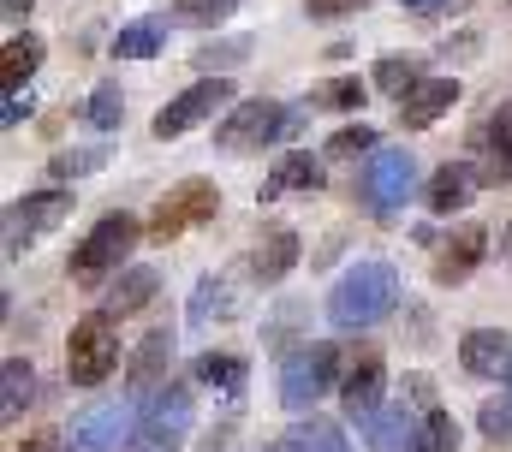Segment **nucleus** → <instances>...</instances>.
<instances>
[{
  "instance_id": "72a5a7b5",
  "label": "nucleus",
  "mask_w": 512,
  "mask_h": 452,
  "mask_svg": "<svg viewBox=\"0 0 512 452\" xmlns=\"http://www.w3.org/2000/svg\"><path fill=\"white\" fill-rule=\"evenodd\" d=\"M108 155L102 149H66V155H54V167L48 173H60V179H78V173H90V167H102Z\"/></svg>"
},
{
  "instance_id": "1a4fd4ad",
  "label": "nucleus",
  "mask_w": 512,
  "mask_h": 452,
  "mask_svg": "<svg viewBox=\"0 0 512 452\" xmlns=\"http://www.w3.org/2000/svg\"><path fill=\"white\" fill-rule=\"evenodd\" d=\"M227 102H233V78H221V72H215V78H197L185 96H173L167 108L155 113V137L173 143V137H185L191 125H209L215 108H227Z\"/></svg>"
},
{
  "instance_id": "423d86ee",
  "label": "nucleus",
  "mask_w": 512,
  "mask_h": 452,
  "mask_svg": "<svg viewBox=\"0 0 512 452\" xmlns=\"http://www.w3.org/2000/svg\"><path fill=\"white\" fill-rule=\"evenodd\" d=\"M411 185H417V161H411L399 143L376 149V155L364 161V173H358V197H364V209H376V215H399V209L411 203Z\"/></svg>"
},
{
  "instance_id": "f704fd0d",
  "label": "nucleus",
  "mask_w": 512,
  "mask_h": 452,
  "mask_svg": "<svg viewBox=\"0 0 512 452\" xmlns=\"http://www.w3.org/2000/svg\"><path fill=\"white\" fill-rule=\"evenodd\" d=\"M364 96H370V90H364L358 78H340V84H328L316 102H322V108H364Z\"/></svg>"
},
{
  "instance_id": "ddd939ff",
  "label": "nucleus",
  "mask_w": 512,
  "mask_h": 452,
  "mask_svg": "<svg viewBox=\"0 0 512 452\" xmlns=\"http://www.w3.org/2000/svg\"><path fill=\"white\" fill-rule=\"evenodd\" d=\"M376 452H423V411H411L405 399H393L376 411V423L364 429Z\"/></svg>"
},
{
  "instance_id": "cd10ccee",
  "label": "nucleus",
  "mask_w": 512,
  "mask_h": 452,
  "mask_svg": "<svg viewBox=\"0 0 512 452\" xmlns=\"http://www.w3.org/2000/svg\"><path fill=\"white\" fill-rule=\"evenodd\" d=\"M30 393H36L30 363H24V357H6V363H0V417H24Z\"/></svg>"
},
{
  "instance_id": "473e14b6",
  "label": "nucleus",
  "mask_w": 512,
  "mask_h": 452,
  "mask_svg": "<svg viewBox=\"0 0 512 452\" xmlns=\"http://www.w3.org/2000/svg\"><path fill=\"white\" fill-rule=\"evenodd\" d=\"M477 423H483V435H489V441H512V393H507V399H489Z\"/></svg>"
},
{
  "instance_id": "7c9ffc66",
  "label": "nucleus",
  "mask_w": 512,
  "mask_h": 452,
  "mask_svg": "<svg viewBox=\"0 0 512 452\" xmlns=\"http://www.w3.org/2000/svg\"><path fill=\"white\" fill-rule=\"evenodd\" d=\"M364 149H370V155L382 149V143H376V125H346V131H334L322 155H328V161H346V155H364Z\"/></svg>"
},
{
  "instance_id": "a211bd4d",
  "label": "nucleus",
  "mask_w": 512,
  "mask_h": 452,
  "mask_svg": "<svg viewBox=\"0 0 512 452\" xmlns=\"http://www.w3.org/2000/svg\"><path fill=\"white\" fill-rule=\"evenodd\" d=\"M459 363L471 375H507L512 369V339L501 328H477V334L459 339Z\"/></svg>"
},
{
  "instance_id": "4c0bfd02",
  "label": "nucleus",
  "mask_w": 512,
  "mask_h": 452,
  "mask_svg": "<svg viewBox=\"0 0 512 452\" xmlns=\"http://www.w3.org/2000/svg\"><path fill=\"white\" fill-rule=\"evenodd\" d=\"M245 48H251V42H227V48H203V54H197V66H215V72H221V66H227V60H239Z\"/></svg>"
},
{
  "instance_id": "37998d69",
  "label": "nucleus",
  "mask_w": 512,
  "mask_h": 452,
  "mask_svg": "<svg viewBox=\"0 0 512 452\" xmlns=\"http://www.w3.org/2000/svg\"><path fill=\"white\" fill-rule=\"evenodd\" d=\"M405 6H429V0H405Z\"/></svg>"
},
{
  "instance_id": "393cba45",
  "label": "nucleus",
  "mask_w": 512,
  "mask_h": 452,
  "mask_svg": "<svg viewBox=\"0 0 512 452\" xmlns=\"http://www.w3.org/2000/svg\"><path fill=\"white\" fill-rule=\"evenodd\" d=\"M36 66H42V42H36V36H12V42L0 48V84H6V96H18Z\"/></svg>"
},
{
  "instance_id": "9d476101",
  "label": "nucleus",
  "mask_w": 512,
  "mask_h": 452,
  "mask_svg": "<svg viewBox=\"0 0 512 452\" xmlns=\"http://www.w3.org/2000/svg\"><path fill=\"white\" fill-rule=\"evenodd\" d=\"M382 357L376 351H358L352 363H346V375H340V399H346V417L358 423V429H370L376 423V411H382Z\"/></svg>"
},
{
  "instance_id": "c85d7f7f",
  "label": "nucleus",
  "mask_w": 512,
  "mask_h": 452,
  "mask_svg": "<svg viewBox=\"0 0 512 452\" xmlns=\"http://www.w3.org/2000/svg\"><path fill=\"white\" fill-rule=\"evenodd\" d=\"M84 119H90L96 131H114V125L126 119V96H120V84H114V78L90 90V102H84Z\"/></svg>"
},
{
  "instance_id": "c9c22d12",
  "label": "nucleus",
  "mask_w": 512,
  "mask_h": 452,
  "mask_svg": "<svg viewBox=\"0 0 512 452\" xmlns=\"http://www.w3.org/2000/svg\"><path fill=\"white\" fill-rule=\"evenodd\" d=\"M233 298H227V286H215V280H203L197 286V304H191V322H209L215 310H227Z\"/></svg>"
},
{
  "instance_id": "39448f33",
  "label": "nucleus",
  "mask_w": 512,
  "mask_h": 452,
  "mask_svg": "<svg viewBox=\"0 0 512 452\" xmlns=\"http://www.w3.org/2000/svg\"><path fill=\"white\" fill-rule=\"evenodd\" d=\"M340 381V351L334 345H298L280 363V405L286 411H316V399Z\"/></svg>"
},
{
  "instance_id": "f257e3e1",
  "label": "nucleus",
  "mask_w": 512,
  "mask_h": 452,
  "mask_svg": "<svg viewBox=\"0 0 512 452\" xmlns=\"http://www.w3.org/2000/svg\"><path fill=\"white\" fill-rule=\"evenodd\" d=\"M393 304H399V274L387 262H358L334 280L328 322L334 328H376L382 316H393Z\"/></svg>"
},
{
  "instance_id": "e433bc0d",
  "label": "nucleus",
  "mask_w": 512,
  "mask_h": 452,
  "mask_svg": "<svg viewBox=\"0 0 512 452\" xmlns=\"http://www.w3.org/2000/svg\"><path fill=\"white\" fill-rule=\"evenodd\" d=\"M364 6H376V0H304L310 18H352V12H364Z\"/></svg>"
},
{
  "instance_id": "a19ab883",
  "label": "nucleus",
  "mask_w": 512,
  "mask_h": 452,
  "mask_svg": "<svg viewBox=\"0 0 512 452\" xmlns=\"http://www.w3.org/2000/svg\"><path fill=\"white\" fill-rule=\"evenodd\" d=\"M30 12V0H6V18H24Z\"/></svg>"
},
{
  "instance_id": "f8f14e48",
  "label": "nucleus",
  "mask_w": 512,
  "mask_h": 452,
  "mask_svg": "<svg viewBox=\"0 0 512 452\" xmlns=\"http://www.w3.org/2000/svg\"><path fill=\"white\" fill-rule=\"evenodd\" d=\"M131 429H137V423H131L126 405H90V411L72 423V441H66V447L72 452H120L131 441Z\"/></svg>"
},
{
  "instance_id": "2eb2a0df",
  "label": "nucleus",
  "mask_w": 512,
  "mask_h": 452,
  "mask_svg": "<svg viewBox=\"0 0 512 452\" xmlns=\"http://www.w3.org/2000/svg\"><path fill=\"white\" fill-rule=\"evenodd\" d=\"M477 149H483V185H507L512 179V102H501L483 119Z\"/></svg>"
},
{
  "instance_id": "5701e85b",
  "label": "nucleus",
  "mask_w": 512,
  "mask_h": 452,
  "mask_svg": "<svg viewBox=\"0 0 512 452\" xmlns=\"http://www.w3.org/2000/svg\"><path fill=\"white\" fill-rule=\"evenodd\" d=\"M292 262H298V232H274V238L251 256V280L256 286H280V280L292 274Z\"/></svg>"
},
{
  "instance_id": "6ab92c4d",
  "label": "nucleus",
  "mask_w": 512,
  "mask_h": 452,
  "mask_svg": "<svg viewBox=\"0 0 512 452\" xmlns=\"http://www.w3.org/2000/svg\"><path fill=\"white\" fill-rule=\"evenodd\" d=\"M453 102H459V78H423V84L399 102V125H435Z\"/></svg>"
},
{
  "instance_id": "c03bdc74",
  "label": "nucleus",
  "mask_w": 512,
  "mask_h": 452,
  "mask_svg": "<svg viewBox=\"0 0 512 452\" xmlns=\"http://www.w3.org/2000/svg\"><path fill=\"white\" fill-rule=\"evenodd\" d=\"M507 393H512V369H507Z\"/></svg>"
},
{
  "instance_id": "a878e982",
  "label": "nucleus",
  "mask_w": 512,
  "mask_h": 452,
  "mask_svg": "<svg viewBox=\"0 0 512 452\" xmlns=\"http://www.w3.org/2000/svg\"><path fill=\"white\" fill-rule=\"evenodd\" d=\"M191 375L203 381V387H215V393H239L245 387V357H233V351H203L197 363H191Z\"/></svg>"
},
{
  "instance_id": "aec40b11",
  "label": "nucleus",
  "mask_w": 512,
  "mask_h": 452,
  "mask_svg": "<svg viewBox=\"0 0 512 452\" xmlns=\"http://www.w3.org/2000/svg\"><path fill=\"white\" fill-rule=\"evenodd\" d=\"M316 185H322V155L292 149V155H280L274 179L262 185V203H274V197H286V191H316Z\"/></svg>"
},
{
  "instance_id": "0eeeda50",
  "label": "nucleus",
  "mask_w": 512,
  "mask_h": 452,
  "mask_svg": "<svg viewBox=\"0 0 512 452\" xmlns=\"http://www.w3.org/2000/svg\"><path fill=\"white\" fill-rule=\"evenodd\" d=\"M215 209H221V191H215L209 179H179L173 191L155 197V209H149V238H179V232H191V226L215 221Z\"/></svg>"
},
{
  "instance_id": "b1692460",
  "label": "nucleus",
  "mask_w": 512,
  "mask_h": 452,
  "mask_svg": "<svg viewBox=\"0 0 512 452\" xmlns=\"http://www.w3.org/2000/svg\"><path fill=\"white\" fill-rule=\"evenodd\" d=\"M274 452H352V447H346L340 423H328V417H310V423H292V429L280 435V447H274Z\"/></svg>"
},
{
  "instance_id": "4468645a",
  "label": "nucleus",
  "mask_w": 512,
  "mask_h": 452,
  "mask_svg": "<svg viewBox=\"0 0 512 452\" xmlns=\"http://www.w3.org/2000/svg\"><path fill=\"white\" fill-rule=\"evenodd\" d=\"M167 363H173V328H155V334H143L137 339V351H131V393H137V399H155V393H161V387H167V381H161V375H167Z\"/></svg>"
},
{
  "instance_id": "f3484780",
  "label": "nucleus",
  "mask_w": 512,
  "mask_h": 452,
  "mask_svg": "<svg viewBox=\"0 0 512 452\" xmlns=\"http://www.w3.org/2000/svg\"><path fill=\"white\" fill-rule=\"evenodd\" d=\"M483 250H489V232H483V226H459V238H447V250L435 256V280H441V286L471 280V268L483 262Z\"/></svg>"
},
{
  "instance_id": "dca6fc26",
  "label": "nucleus",
  "mask_w": 512,
  "mask_h": 452,
  "mask_svg": "<svg viewBox=\"0 0 512 452\" xmlns=\"http://www.w3.org/2000/svg\"><path fill=\"white\" fill-rule=\"evenodd\" d=\"M477 185H483V173H477L471 161H447V167L429 179V209H435V215H459V209L477 197Z\"/></svg>"
},
{
  "instance_id": "6e6552de",
  "label": "nucleus",
  "mask_w": 512,
  "mask_h": 452,
  "mask_svg": "<svg viewBox=\"0 0 512 452\" xmlns=\"http://www.w3.org/2000/svg\"><path fill=\"white\" fill-rule=\"evenodd\" d=\"M191 387H179V381H167L143 411H137V441L149 452H173L185 435H191Z\"/></svg>"
},
{
  "instance_id": "79ce46f5",
  "label": "nucleus",
  "mask_w": 512,
  "mask_h": 452,
  "mask_svg": "<svg viewBox=\"0 0 512 452\" xmlns=\"http://www.w3.org/2000/svg\"><path fill=\"white\" fill-rule=\"evenodd\" d=\"M501 244H507V250H512V221H507V238H501Z\"/></svg>"
},
{
  "instance_id": "412c9836",
  "label": "nucleus",
  "mask_w": 512,
  "mask_h": 452,
  "mask_svg": "<svg viewBox=\"0 0 512 452\" xmlns=\"http://www.w3.org/2000/svg\"><path fill=\"white\" fill-rule=\"evenodd\" d=\"M155 292H161V274L143 268V262H131V268H120V280L108 286V316H137Z\"/></svg>"
},
{
  "instance_id": "bb28decb",
  "label": "nucleus",
  "mask_w": 512,
  "mask_h": 452,
  "mask_svg": "<svg viewBox=\"0 0 512 452\" xmlns=\"http://www.w3.org/2000/svg\"><path fill=\"white\" fill-rule=\"evenodd\" d=\"M370 78H376L382 96H399V102H405V96L423 84V60H417V54H387V60H376Z\"/></svg>"
},
{
  "instance_id": "c756f323",
  "label": "nucleus",
  "mask_w": 512,
  "mask_h": 452,
  "mask_svg": "<svg viewBox=\"0 0 512 452\" xmlns=\"http://www.w3.org/2000/svg\"><path fill=\"white\" fill-rule=\"evenodd\" d=\"M245 0H173V18H185V24H203V30H215L221 18H233Z\"/></svg>"
},
{
  "instance_id": "ea45409f",
  "label": "nucleus",
  "mask_w": 512,
  "mask_h": 452,
  "mask_svg": "<svg viewBox=\"0 0 512 452\" xmlns=\"http://www.w3.org/2000/svg\"><path fill=\"white\" fill-rule=\"evenodd\" d=\"M48 447H54V435H36V441H24L18 452H48Z\"/></svg>"
},
{
  "instance_id": "2f4dec72",
  "label": "nucleus",
  "mask_w": 512,
  "mask_h": 452,
  "mask_svg": "<svg viewBox=\"0 0 512 452\" xmlns=\"http://www.w3.org/2000/svg\"><path fill=\"white\" fill-rule=\"evenodd\" d=\"M423 452H459V429L447 411H423Z\"/></svg>"
},
{
  "instance_id": "4be33fe9",
  "label": "nucleus",
  "mask_w": 512,
  "mask_h": 452,
  "mask_svg": "<svg viewBox=\"0 0 512 452\" xmlns=\"http://www.w3.org/2000/svg\"><path fill=\"white\" fill-rule=\"evenodd\" d=\"M167 36H173L167 18H155V12H149V18H131L126 30L114 36V54H120V60H155V54L167 48Z\"/></svg>"
},
{
  "instance_id": "20e7f679",
  "label": "nucleus",
  "mask_w": 512,
  "mask_h": 452,
  "mask_svg": "<svg viewBox=\"0 0 512 452\" xmlns=\"http://www.w3.org/2000/svg\"><path fill=\"white\" fill-rule=\"evenodd\" d=\"M114 363H120V328H114L108 310H96L66 339V381L72 387H102L114 375Z\"/></svg>"
},
{
  "instance_id": "58836bf2",
  "label": "nucleus",
  "mask_w": 512,
  "mask_h": 452,
  "mask_svg": "<svg viewBox=\"0 0 512 452\" xmlns=\"http://www.w3.org/2000/svg\"><path fill=\"white\" fill-rule=\"evenodd\" d=\"M6 125H24L30 119V96H6V113H0Z\"/></svg>"
},
{
  "instance_id": "9b49d317",
  "label": "nucleus",
  "mask_w": 512,
  "mask_h": 452,
  "mask_svg": "<svg viewBox=\"0 0 512 452\" xmlns=\"http://www.w3.org/2000/svg\"><path fill=\"white\" fill-rule=\"evenodd\" d=\"M66 215H72V197H66V191H36V197L12 203V209H6V256H18V244L42 238L48 226L66 221Z\"/></svg>"
},
{
  "instance_id": "7ed1b4c3",
  "label": "nucleus",
  "mask_w": 512,
  "mask_h": 452,
  "mask_svg": "<svg viewBox=\"0 0 512 452\" xmlns=\"http://www.w3.org/2000/svg\"><path fill=\"white\" fill-rule=\"evenodd\" d=\"M298 125H304V108H280V102H268V96H251V102H239V108L215 125V143L233 149V155H245V149H262V143L292 137Z\"/></svg>"
},
{
  "instance_id": "f03ea898",
  "label": "nucleus",
  "mask_w": 512,
  "mask_h": 452,
  "mask_svg": "<svg viewBox=\"0 0 512 452\" xmlns=\"http://www.w3.org/2000/svg\"><path fill=\"white\" fill-rule=\"evenodd\" d=\"M149 226H137V215H126V209H108L102 221L90 226V238L72 250V280L78 286H102L120 262L131 256V244L143 238Z\"/></svg>"
}]
</instances>
